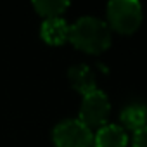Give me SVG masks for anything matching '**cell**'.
Here are the masks:
<instances>
[{"label":"cell","instance_id":"7a4b0ae2","mask_svg":"<svg viewBox=\"0 0 147 147\" xmlns=\"http://www.w3.org/2000/svg\"><path fill=\"white\" fill-rule=\"evenodd\" d=\"M107 24L119 33H131L142 21V5L137 0H111L106 7Z\"/></svg>","mask_w":147,"mask_h":147},{"label":"cell","instance_id":"5b68a950","mask_svg":"<svg viewBox=\"0 0 147 147\" xmlns=\"http://www.w3.org/2000/svg\"><path fill=\"white\" fill-rule=\"evenodd\" d=\"M128 133L118 123H106L94 133L95 147H126Z\"/></svg>","mask_w":147,"mask_h":147},{"label":"cell","instance_id":"6da1fadb","mask_svg":"<svg viewBox=\"0 0 147 147\" xmlns=\"http://www.w3.org/2000/svg\"><path fill=\"white\" fill-rule=\"evenodd\" d=\"M67 40L90 54H99L111 43V28L99 16H82L69 26Z\"/></svg>","mask_w":147,"mask_h":147},{"label":"cell","instance_id":"52a82bcc","mask_svg":"<svg viewBox=\"0 0 147 147\" xmlns=\"http://www.w3.org/2000/svg\"><path fill=\"white\" fill-rule=\"evenodd\" d=\"M67 76H69L71 85L75 87L78 92H82L83 95L97 88V85H95V73H94L90 64L80 62V64L71 66L69 71H67Z\"/></svg>","mask_w":147,"mask_h":147},{"label":"cell","instance_id":"3957f363","mask_svg":"<svg viewBox=\"0 0 147 147\" xmlns=\"http://www.w3.org/2000/svg\"><path fill=\"white\" fill-rule=\"evenodd\" d=\"M52 140L57 147H92L94 131L78 118H66L54 126Z\"/></svg>","mask_w":147,"mask_h":147},{"label":"cell","instance_id":"9c48e42d","mask_svg":"<svg viewBox=\"0 0 147 147\" xmlns=\"http://www.w3.org/2000/svg\"><path fill=\"white\" fill-rule=\"evenodd\" d=\"M33 7L45 18H57L69 7V2L67 0H35Z\"/></svg>","mask_w":147,"mask_h":147},{"label":"cell","instance_id":"277c9868","mask_svg":"<svg viewBox=\"0 0 147 147\" xmlns=\"http://www.w3.org/2000/svg\"><path fill=\"white\" fill-rule=\"evenodd\" d=\"M109 113H111V102H109L107 94L100 88H95V90L83 95L78 119H82L90 128L92 126L99 128V126L107 123Z\"/></svg>","mask_w":147,"mask_h":147},{"label":"cell","instance_id":"8992f818","mask_svg":"<svg viewBox=\"0 0 147 147\" xmlns=\"http://www.w3.org/2000/svg\"><path fill=\"white\" fill-rule=\"evenodd\" d=\"M40 35L43 42L50 45H61L67 40L69 35V24L64 18H45V21L40 26Z\"/></svg>","mask_w":147,"mask_h":147},{"label":"cell","instance_id":"30bf717a","mask_svg":"<svg viewBox=\"0 0 147 147\" xmlns=\"http://www.w3.org/2000/svg\"><path fill=\"white\" fill-rule=\"evenodd\" d=\"M133 147H147V125L133 131Z\"/></svg>","mask_w":147,"mask_h":147},{"label":"cell","instance_id":"ba28073f","mask_svg":"<svg viewBox=\"0 0 147 147\" xmlns=\"http://www.w3.org/2000/svg\"><path fill=\"white\" fill-rule=\"evenodd\" d=\"M119 118H121V123H123L121 126L125 130L128 128V130L135 131V130L147 125V106L142 104V102H131V104L123 107Z\"/></svg>","mask_w":147,"mask_h":147}]
</instances>
